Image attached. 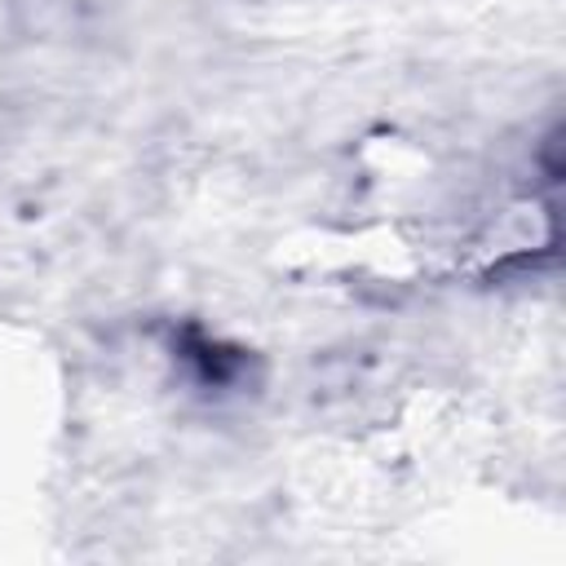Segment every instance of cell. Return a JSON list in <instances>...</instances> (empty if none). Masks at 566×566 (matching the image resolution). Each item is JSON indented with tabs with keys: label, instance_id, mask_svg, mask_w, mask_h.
<instances>
[{
	"label": "cell",
	"instance_id": "1",
	"mask_svg": "<svg viewBox=\"0 0 566 566\" xmlns=\"http://www.w3.org/2000/svg\"><path fill=\"white\" fill-rule=\"evenodd\" d=\"M168 354L186 371V380L203 394H239L256 380V354L248 345H234L203 323L186 318L168 327Z\"/></svg>",
	"mask_w": 566,
	"mask_h": 566
}]
</instances>
